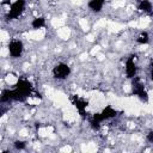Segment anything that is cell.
Segmentation results:
<instances>
[{
  "label": "cell",
  "instance_id": "6da1fadb",
  "mask_svg": "<svg viewBox=\"0 0 153 153\" xmlns=\"http://www.w3.org/2000/svg\"><path fill=\"white\" fill-rule=\"evenodd\" d=\"M23 49H24V45L19 39H13L8 44V54L12 57H19L23 53Z\"/></svg>",
  "mask_w": 153,
  "mask_h": 153
},
{
  "label": "cell",
  "instance_id": "7a4b0ae2",
  "mask_svg": "<svg viewBox=\"0 0 153 153\" xmlns=\"http://www.w3.org/2000/svg\"><path fill=\"white\" fill-rule=\"evenodd\" d=\"M53 73H54V76L57 79H66L71 73V67L66 63H59L57 66L54 67Z\"/></svg>",
  "mask_w": 153,
  "mask_h": 153
},
{
  "label": "cell",
  "instance_id": "3957f363",
  "mask_svg": "<svg viewBox=\"0 0 153 153\" xmlns=\"http://www.w3.org/2000/svg\"><path fill=\"white\" fill-rule=\"evenodd\" d=\"M103 5H104V0H91L88 2V7L96 12H99L103 8Z\"/></svg>",
  "mask_w": 153,
  "mask_h": 153
},
{
  "label": "cell",
  "instance_id": "277c9868",
  "mask_svg": "<svg viewBox=\"0 0 153 153\" xmlns=\"http://www.w3.org/2000/svg\"><path fill=\"white\" fill-rule=\"evenodd\" d=\"M31 25L35 27V29H41L43 25H44V19L42 18V17H37V18H35L33 20H32V23H31Z\"/></svg>",
  "mask_w": 153,
  "mask_h": 153
}]
</instances>
